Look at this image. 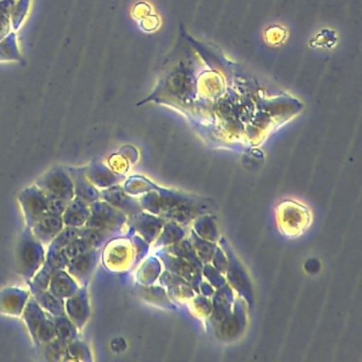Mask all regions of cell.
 Wrapping results in <instances>:
<instances>
[{
	"label": "cell",
	"mask_w": 362,
	"mask_h": 362,
	"mask_svg": "<svg viewBox=\"0 0 362 362\" xmlns=\"http://www.w3.org/2000/svg\"><path fill=\"white\" fill-rule=\"evenodd\" d=\"M69 202L61 199L48 198L47 213L62 217Z\"/></svg>",
	"instance_id": "44dd1931"
},
{
	"label": "cell",
	"mask_w": 362,
	"mask_h": 362,
	"mask_svg": "<svg viewBox=\"0 0 362 362\" xmlns=\"http://www.w3.org/2000/svg\"><path fill=\"white\" fill-rule=\"evenodd\" d=\"M90 215V204L75 197L69 203L62 215L63 223H64V226L80 228L86 226Z\"/></svg>",
	"instance_id": "7c38bea8"
},
{
	"label": "cell",
	"mask_w": 362,
	"mask_h": 362,
	"mask_svg": "<svg viewBox=\"0 0 362 362\" xmlns=\"http://www.w3.org/2000/svg\"><path fill=\"white\" fill-rule=\"evenodd\" d=\"M92 249V245H90L86 239L78 237L75 240L69 243V245L63 249V251H64L65 255L69 257V259H73V258L82 255V254L86 253V252L90 251Z\"/></svg>",
	"instance_id": "ffe728a7"
},
{
	"label": "cell",
	"mask_w": 362,
	"mask_h": 362,
	"mask_svg": "<svg viewBox=\"0 0 362 362\" xmlns=\"http://www.w3.org/2000/svg\"><path fill=\"white\" fill-rule=\"evenodd\" d=\"M79 289L80 286L66 270L57 271L52 275L49 286H48V290L54 296L63 300L73 296Z\"/></svg>",
	"instance_id": "8fae6325"
},
{
	"label": "cell",
	"mask_w": 362,
	"mask_h": 362,
	"mask_svg": "<svg viewBox=\"0 0 362 362\" xmlns=\"http://www.w3.org/2000/svg\"><path fill=\"white\" fill-rule=\"evenodd\" d=\"M42 309L50 315L58 317L65 313L64 300L54 296L49 290H42L31 294Z\"/></svg>",
	"instance_id": "4fadbf2b"
},
{
	"label": "cell",
	"mask_w": 362,
	"mask_h": 362,
	"mask_svg": "<svg viewBox=\"0 0 362 362\" xmlns=\"http://www.w3.org/2000/svg\"><path fill=\"white\" fill-rule=\"evenodd\" d=\"M52 320L54 322V328H56L57 338L60 339L67 345L78 339L79 330L65 313L62 315H58V317L52 315Z\"/></svg>",
	"instance_id": "9a60e30c"
},
{
	"label": "cell",
	"mask_w": 362,
	"mask_h": 362,
	"mask_svg": "<svg viewBox=\"0 0 362 362\" xmlns=\"http://www.w3.org/2000/svg\"><path fill=\"white\" fill-rule=\"evenodd\" d=\"M65 315L75 324L78 330L83 329L90 315V298L88 287L80 289L71 298L64 300Z\"/></svg>",
	"instance_id": "52a82bcc"
},
{
	"label": "cell",
	"mask_w": 362,
	"mask_h": 362,
	"mask_svg": "<svg viewBox=\"0 0 362 362\" xmlns=\"http://www.w3.org/2000/svg\"><path fill=\"white\" fill-rule=\"evenodd\" d=\"M18 202L27 228H33L47 213V196L35 185L25 188L18 196Z\"/></svg>",
	"instance_id": "277c9868"
},
{
	"label": "cell",
	"mask_w": 362,
	"mask_h": 362,
	"mask_svg": "<svg viewBox=\"0 0 362 362\" xmlns=\"http://www.w3.org/2000/svg\"><path fill=\"white\" fill-rule=\"evenodd\" d=\"M78 230H79V237L86 239L92 245L93 249H100L101 247H103L114 233L113 230L88 228V226H82Z\"/></svg>",
	"instance_id": "e0dca14e"
},
{
	"label": "cell",
	"mask_w": 362,
	"mask_h": 362,
	"mask_svg": "<svg viewBox=\"0 0 362 362\" xmlns=\"http://www.w3.org/2000/svg\"><path fill=\"white\" fill-rule=\"evenodd\" d=\"M22 317L37 349H42L46 343L56 338V328L52 315L40 307L33 296L27 302Z\"/></svg>",
	"instance_id": "7a4b0ae2"
},
{
	"label": "cell",
	"mask_w": 362,
	"mask_h": 362,
	"mask_svg": "<svg viewBox=\"0 0 362 362\" xmlns=\"http://www.w3.org/2000/svg\"><path fill=\"white\" fill-rule=\"evenodd\" d=\"M46 247L33 237L30 228H25L16 247V267L21 276L28 283L45 262Z\"/></svg>",
	"instance_id": "6da1fadb"
},
{
	"label": "cell",
	"mask_w": 362,
	"mask_h": 362,
	"mask_svg": "<svg viewBox=\"0 0 362 362\" xmlns=\"http://www.w3.org/2000/svg\"><path fill=\"white\" fill-rule=\"evenodd\" d=\"M30 298V291L16 287L0 290V313L9 317H22L23 311Z\"/></svg>",
	"instance_id": "ba28073f"
},
{
	"label": "cell",
	"mask_w": 362,
	"mask_h": 362,
	"mask_svg": "<svg viewBox=\"0 0 362 362\" xmlns=\"http://www.w3.org/2000/svg\"><path fill=\"white\" fill-rule=\"evenodd\" d=\"M63 228L64 223L61 216L46 213L30 230L33 237L47 249L49 243Z\"/></svg>",
	"instance_id": "30bf717a"
},
{
	"label": "cell",
	"mask_w": 362,
	"mask_h": 362,
	"mask_svg": "<svg viewBox=\"0 0 362 362\" xmlns=\"http://www.w3.org/2000/svg\"><path fill=\"white\" fill-rule=\"evenodd\" d=\"M82 360V361H90V351L88 345L82 341L74 340L67 345L66 357L65 360Z\"/></svg>",
	"instance_id": "d6986e66"
},
{
	"label": "cell",
	"mask_w": 362,
	"mask_h": 362,
	"mask_svg": "<svg viewBox=\"0 0 362 362\" xmlns=\"http://www.w3.org/2000/svg\"><path fill=\"white\" fill-rule=\"evenodd\" d=\"M100 260V249H92L82 255L69 259L65 270L80 287H88Z\"/></svg>",
	"instance_id": "5b68a950"
},
{
	"label": "cell",
	"mask_w": 362,
	"mask_h": 362,
	"mask_svg": "<svg viewBox=\"0 0 362 362\" xmlns=\"http://www.w3.org/2000/svg\"><path fill=\"white\" fill-rule=\"evenodd\" d=\"M86 177L97 188H107L115 183V175L110 173L100 163H95L86 167Z\"/></svg>",
	"instance_id": "5bb4252c"
},
{
	"label": "cell",
	"mask_w": 362,
	"mask_h": 362,
	"mask_svg": "<svg viewBox=\"0 0 362 362\" xmlns=\"http://www.w3.org/2000/svg\"><path fill=\"white\" fill-rule=\"evenodd\" d=\"M47 198L61 199L71 202L75 198L73 181L66 167L56 166L44 173L35 184Z\"/></svg>",
	"instance_id": "3957f363"
},
{
	"label": "cell",
	"mask_w": 362,
	"mask_h": 362,
	"mask_svg": "<svg viewBox=\"0 0 362 362\" xmlns=\"http://www.w3.org/2000/svg\"><path fill=\"white\" fill-rule=\"evenodd\" d=\"M90 215L86 221L88 228H101V230H113L115 232L120 222H122V215L105 201H96L90 204Z\"/></svg>",
	"instance_id": "8992f818"
},
{
	"label": "cell",
	"mask_w": 362,
	"mask_h": 362,
	"mask_svg": "<svg viewBox=\"0 0 362 362\" xmlns=\"http://www.w3.org/2000/svg\"><path fill=\"white\" fill-rule=\"evenodd\" d=\"M74 185L76 198L88 204L100 200V192L95 187L86 177V167H66Z\"/></svg>",
	"instance_id": "9c48e42d"
},
{
	"label": "cell",
	"mask_w": 362,
	"mask_h": 362,
	"mask_svg": "<svg viewBox=\"0 0 362 362\" xmlns=\"http://www.w3.org/2000/svg\"><path fill=\"white\" fill-rule=\"evenodd\" d=\"M42 349H43L44 357L48 361H62L66 357L67 344L57 337L54 340L46 343Z\"/></svg>",
	"instance_id": "ac0fdd59"
},
{
	"label": "cell",
	"mask_w": 362,
	"mask_h": 362,
	"mask_svg": "<svg viewBox=\"0 0 362 362\" xmlns=\"http://www.w3.org/2000/svg\"><path fill=\"white\" fill-rule=\"evenodd\" d=\"M78 237H79L78 228L64 226V228L54 237V240L48 245L46 249V255H54V254L59 253Z\"/></svg>",
	"instance_id": "2e32d148"
}]
</instances>
